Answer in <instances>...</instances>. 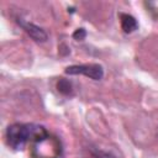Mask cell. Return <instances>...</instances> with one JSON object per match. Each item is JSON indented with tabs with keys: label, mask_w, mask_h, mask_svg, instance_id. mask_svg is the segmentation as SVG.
Listing matches in <instances>:
<instances>
[{
	"label": "cell",
	"mask_w": 158,
	"mask_h": 158,
	"mask_svg": "<svg viewBox=\"0 0 158 158\" xmlns=\"http://www.w3.org/2000/svg\"><path fill=\"white\" fill-rule=\"evenodd\" d=\"M65 73L70 75L83 74L94 80H100L104 77L102 67L99 64H80V65H70L65 68Z\"/></svg>",
	"instance_id": "obj_2"
},
{
	"label": "cell",
	"mask_w": 158,
	"mask_h": 158,
	"mask_svg": "<svg viewBox=\"0 0 158 158\" xmlns=\"http://www.w3.org/2000/svg\"><path fill=\"white\" fill-rule=\"evenodd\" d=\"M19 23L22 26V28L35 40V41H38V42H44L47 40V33L38 26L31 23V22H25L22 21L21 19H19Z\"/></svg>",
	"instance_id": "obj_3"
},
{
	"label": "cell",
	"mask_w": 158,
	"mask_h": 158,
	"mask_svg": "<svg viewBox=\"0 0 158 158\" xmlns=\"http://www.w3.org/2000/svg\"><path fill=\"white\" fill-rule=\"evenodd\" d=\"M57 89L59 93H62L63 95H69L72 94L73 91V86H72V83L68 80V79H64V78H60L57 83Z\"/></svg>",
	"instance_id": "obj_5"
},
{
	"label": "cell",
	"mask_w": 158,
	"mask_h": 158,
	"mask_svg": "<svg viewBox=\"0 0 158 158\" xmlns=\"http://www.w3.org/2000/svg\"><path fill=\"white\" fill-rule=\"evenodd\" d=\"M120 21H121V28L123 30V32L126 33H131L133 31L137 30L138 23L136 21V19L132 15L128 14H121L120 15Z\"/></svg>",
	"instance_id": "obj_4"
},
{
	"label": "cell",
	"mask_w": 158,
	"mask_h": 158,
	"mask_svg": "<svg viewBox=\"0 0 158 158\" xmlns=\"http://www.w3.org/2000/svg\"><path fill=\"white\" fill-rule=\"evenodd\" d=\"M6 137H7V143L14 149H22V147L26 144V142L30 138H36L37 141H42L47 137V133L42 127L15 123L9 126L6 131Z\"/></svg>",
	"instance_id": "obj_1"
},
{
	"label": "cell",
	"mask_w": 158,
	"mask_h": 158,
	"mask_svg": "<svg viewBox=\"0 0 158 158\" xmlns=\"http://www.w3.org/2000/svg\"><path fill=\"white\" fill-rule=\"evenodd\" d=\"M85 37H86V31L84 28H78L73 33V38L77 40V41H83Z\"/></svg>",
	"instance_id": "obj_6"
}]
</instances>
